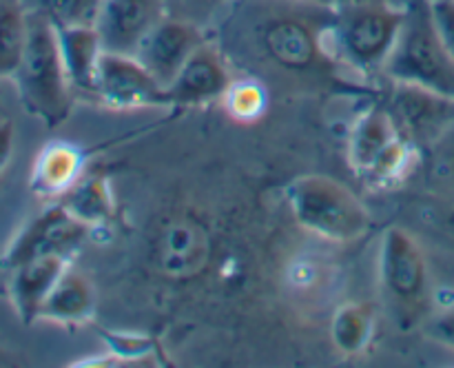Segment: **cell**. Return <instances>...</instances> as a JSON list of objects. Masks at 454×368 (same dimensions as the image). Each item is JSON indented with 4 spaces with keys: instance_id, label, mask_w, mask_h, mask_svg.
Here are the masks:
<instances>
[{
    "instance_id": "obj_5",
    "label": "cell",
    "mask_w": 454,
    "mask_h": 368,
    "mask_svg": "<svg viewBox=\"0 0 454 368\" xmlns=\"http://www.w3.org/2000/svg\"><path fill=\"white\" fill-rule=\"evenodd\" d=\"M286 202L301 229L328 242H355L371 229V213L357 195L326 176H304L286 186Z\"/></svg>"
},
{
    "instance_id": "obj_4",
    "label": "cell",
    "mask_w": 454,
    "mask_h": 368,
    "mask_svg": "<svg viewBox=\"0 0 454 368\" xmlns=\"http://www.w3.org/2000/svg\"><path fill=\"white\" fill-rule=\"evenodd\" d=\"M419 149L399 133L386 105H372L350 127L348 164L371 189H390L415 168Z\"/></svg>"
},
{
    "instance_id": "obj_13",
    "label": "cell",
    "mask_w": 454,
    "mask_h": 368,
    "mask_svg": "<svg viewBox=\"0 0 454 368\" xmlns=\"http://www.w3.org/2000/svg\"><path fill=\"white\" fill-rule=\"evenodd\" d=\"M231 60L217 43L207 40L200 44L180 74L176 75L167 89L171 105H207V102L220 100L226 96L231 82Z\"/></svg>"
},
{
    "instance_id": "obj_3",
    "label": "cell",
    "mask_w": 454,
    "mask_h": 368,
    "mask_svg": "<svg viewBox=\"0 0 454 368\" xmlns=\"http://www.w3.org/2000/svg\"><path fill=\"white\" fill-rule=\"evenodd\" d=\"M12 80L22 106L47 127H58L69 118L74 87L62 60L58 29L35 9L27 16L25 53Z\"/></svg>"
},
{
    "instance_id": "obj_14",
    "label": "cell",
    "mask_w": 454,
    "mask_h": 368,
    "mask_svg": "<svg viewBox=\"0 0 454 368\" xmlns=\"http://www.w3.org/2000/svg\"><path fill=\"white\" fill-rule=\"evenodd\" d=\"M208 257V233L189 215L173 217L160 229L153 244L155 266L167 278L186 279L200 273Z\"/></svg>"
},
{
    "instance_id": "obj_1",
    "label": "cell",
    "mask_w": 454,
    "mask_h": 368,
    "mask_svg": "<svg viewBox=\"0 0 454 368\" xmlns=\"http://www.w3.org/2000/svg\"><path fill=\"white\" fill-rule=\"evenodd\" d=\"M335 7L313 0H235L222 16L224 53H247L288 75L344 69L333 49Z\"/></svg>"
},
{
    "instance_id": "obj_22",
    "label": "cell",
    "mask_w": 454,
    "mask_h": 368,
    "mask_svg": "<svg viewBox=\"0 0 454 368\" xmlns=\"http://www.w3.org/2000/svg\"><path fill=\"white\" fill-rule=\"evenodd\" d=\"M105 0H31L29 9L60 27H96Z\"/></svg>"
},
{
    "instance_id": "obj_15",
    "label": "cell",
    "mask_w": 454,
    "mask_h": 368,
    "mask_svg": "<svg viewBox=\"0 0 454 368\" xmlns=\"http://www.w3.org/2000/svg\"><path fill=\"white\" fill-rule=\"evenodd\" d=\"M69 260L60 255H44L22 262L9 275V300L25 326L38 322V313L51 293L53 284L67 269Z\"/></svg>"
},
{
    "instance_id": "obj_8",
    "label": "cell",
    "mask_w": 454,
    "mask_h": 368,
    "mask_svg": "<svg viewBox=\"0 0 454 368\" xmlns=\"http://www.w3.org/2000/svg\"><path fill=\"white\" fill-rule=\"evenodd\" d=\"M386 109L417 149H434L454 127V98L412 82L390 80Z\"/></svg>"
},
{
    "instance_id": "obj_29",
    "label": "cell",
    "mask_w": 454,
    "mask_h": 368,
    "mask_svg": "<svg viewBox=\"0 0 454 368\" xmlns=\"http://www.w3.org/2000/svg\"><path fill=\"white\" fill-rule=\"evenodd\" d=\"M434 149H442L443 160H446L448 167H450L452 171H454V127L446 133V137H443V140L439 142V145L434 146Z\"/></svg>"
},
{
    "instance_id": "obj_6",
    "label": "cell",
    "mask_w": 454,
    "mask_h": 368,
    "mask_svg": "<svg viewBox=\"0 0 454 368\" xmlns=\"http://www.w3.org/2000/svg\"><path fill=\"white\" fill-rule=\"evenodd\" d=\"M384 75L454 98V58L439 35L428 0H408L406 20Z\"/></svg>"
},
{
    "instance_id": "obj_17",
    "label": "cell",
    "mask_w": 454,
    "mask_h": 368,
    "mask_svg": "<svg viewBox=\"0 0 454 368\" xmlns=\"http://www.w3.org/2000/svg\"><path fill=\"white\" fill-rule=\"evenodd\" d=\"M84 173V155L69 142H49L31 168L29 189L40 198H60Z\"/></svg>"
},
{
    "instance_id": "obj_12",
    "label": "cell",
    "mask_w": 454,
    "mask_h": 368,
    "mask_svg": "<svg viewBox=\"0 0 454 368\" xmlns=\"http://www.w3.org/2000/svg\"><path fill=\"white\" fill-rule=\"evenodd\" d=\"M207 40L204 27L195 25L186 18L167 16L140 44L136 58L164 89H168V84L176 80L191 53Z\"/></svg>"
},
{
    "instance_id": "obj_21",
    "label": "cell",
    "mask_w": 454,
    "mask_h": 368,
    "mask_svg": "<svg viewBox=\"0 0 454 368\" xmlns=\"http://www.w3.org/2000/svg\"><path fill=\"white\" fill-rule=\"evenodd\" d=\"M25 0H0V80L13 78L20 67L27 43Z\"/></svg>"
},
{
    "instance_id": "obj_23",
    "label": "cell",
    "mask_w": 454,
    "mask_h": 368,
    "mask_svg": "<svg viewBox=\"0 0 454 368\" xmlns=\"http://www.w3.org/2000/svg\"><path fill=\"white\" fill-rule=\"evenodd\" d=\"M226 111L239 122H253L266 111V89L255 78L233 80L224 96Z\"/></svg>"
},
{
    "instance_id": "obj_18",
    "label": "cell",
    "mask_w": 454,
    "mask_h": 368,
    "mask_svg": "<svg viewBox=\"0 0 454 368\" xmlns=\"http://www.w3.org/2000/svg\"><path fill=\"white\" fill-rule=\"evenodd\" d=\"M58 43H60V53L71 87L93 96L98 65H100V56L105 51L96 27H60Z\"/></svg>"
},
{
    "instance_id": "obj_20",
    "label": "cell",
    "mask_w": 454,
    "mask_h": 368,
    "mask_svg": "<svg viewBox=\"0 0 454 368\" xmlns=\"http://www.w3.org/2000/svg\"><path fill=\"white\" fill-rule=\"evenodd\" d=\"M377 324L375 306L368 301H353L341 306L333 317V344L344 355H359L372 340Z\"/></svg>"
},
{
    "instance_id": "obj_19",
    "label": "cell",
    "mask_w": 454,
    "mask_h": 368,
    "mask_svg": "<svg viewBox=\"0 0 454 368\" xmlns=\"http://www.w3.org/2000/svg\"><path fill=\"white\" fill-rule=\"evenodd\" d=\"M58 202L89 229L109 224L115 215L114 193L102 173H82L75 184L58 198Z\"/></svg>"
},
{
    "instance_id": "obj_7",
    "label": "cell",
    "mask_w": 454,
    "mask_h": 368,
    "mask_svg": "<svg viewBox=\"0 0 454 368\" xmlns=\"http://www.w3.org/2000/svg\"><path fill=\"white\" fill-rule=\"evenodd\" d=\"M380 270L399 322H415L428 304V264L417 239L402 226H390L381 238Z\"/></svg>"
},
{
    "instance_id": "obj_10",
    "label": "cell",
    "mask_w": 454,
    "mask_h": 368,
    "mask_svg": "<svg viewBox=\"0 0 454 368\" xmlns=\"http://www.w3.org/2000/svg\"><path fill=\"white\" fill-rule=\"evenodd\" d=\"M93 96L109 109L122 111L171 105L167 89L136 56L114 51H102Z\"/></svg>"
},
{
    "instance_id": "obj_24",
    "label": "cell",
    "mask_w": 454,
    "mask_h": 368,
    "mask_svg": "<svg viewBox=\"0 0 454 368\" xmlns=\"http://www.w3.org/2000/svg\"><path fill=\"white\" fill-rule=\"evenodd\" d=\"M168 16L186 18L200 27H207V22L217 20L229 12L235 0H167Z\"/></svg>"
},
{
    "instance_id": "obj_28",
    "label": "cell",
    "mask_w": 454,
    "mask_h": 368,
    "mask_svg": "<svg viewBox=\"0 0 454 368\" xmlns=\"http://www.w3.org/2000/svg\"><path fill=\"white\" fill-rule=\"evenodd\" d=\"M13 136H16V131H13L12 120L9 118L0 120V173L7 168L9 160H12Z\"/></svg>"
},
{
    "instance_id": "obj_16",
    "label": "cell",
    "mask_w": 454,
    "mask_h": 368,
    "mask_svg": "<svg viewBox=\"0 0 454 368\" xmlns=\"http://www.w3.org/2000/svg\"><path fill=\"white\" fill-rule=\"evenodd\" d=\"M93 313H96L93 284L69 262L44 300L38 319L62 324V326H82L93 317Z\"/></svg>"
},
{
    "instance_id": "obj_32",
    "label": "cell",
    "mask_w": 454,
    "mask_h": 368,
    "mask_svg": "<svg viewBox=\"0 0 454 368\" xmlns=\"http://www.w3.org/2000/svg\"><path fill=\"white\" fill-rule=\"evenodd\" d=\"M0 120H3V118H0Z\"/></svg>"
},
{
    "instance_id": "obj_31",
    "label": "cell",
    "mask_w": 454,
    "mask_h": 368,
    "mask_svg": "<svg viewBox=\"0 0 454 368\" xmlns=\"http://www.w3.org/2000/svg\"><path fill=\"white\" fill-rule=\"evenodd\" d=\"M450 224H452V229H454V213L450 215Z\"/></svg>"
},
{
    "instance_id": "obj_9",
    "label": "cell",
    "mask_w": 454,
    "mask_h": 368,
    "mask_svg": "<svg viewBox=\"0 0 454 368\" xmlns=\"http://www.w3.org/2000/svg\"><path fill=\"white\" fill-rule=\"evenodd\" d=\"M89 231L91 229L71 215L60 202L51 204L40 215L27 222L20 233L12 239L7 251L0 257V269L7 273L22 262L44 255H60L71 260L80 244L87 239Z\"/></svg>"
},
{
    "instance_id": "obj_11",
    "label": "cell",
    "mask_w": 454,
    "mask_h": 368,
    "mask_svg": "<svg viewBox=\"0 0 454 368\" xmlns=\"http://www.w3.org/2000/svg\"><path fill=\"white\" fill-rule=\"evenodd\" d=\"M167 16V0H105L96 20L102 49L136 56L140 44Z\"/></svg>"
},
{
    "instance_id": "obj_2",
    "label": "cell",
    "mask_w": 454,
    "mask_h": 368,
    "mask_svg": "<svg viewBox=\"0 0 454 368\" xmlns=\"http://www.w3.org/2000/svg\"><path fill=\"white\" fill-rule=\"evenodd\" d=\"M408 3L344 0L335 4L333 49L341 67L353 74H384L406 20Z\"/></svg>"
},
{
    "instance_id": "obj_27",
    "label": "cell",
    "mask_w": 454,
    "mask_h": 368,
    "mask_svg": "<svg viewBox=\"0 0 454 368\" xmlns=\"http://www.w3.org/2000/svg\"><path fill=\"white\" fill-rule=\"evenodd\" d=\"M430 331H433V335L437 337L442 344L454 348V306L452 309L443 310V313L430 324Z\"/></svg>"
},
{
    "instance_id": "obj_30",
    "label": "cell",
    "mask_w": 454,
    "mask_h": 368,
    "mask_svg": "<svg viewBox=\"0 0 454 368\" xmlns=\"http://www.w3.org/2000/svg\"><path fill=\"white\" fill-rule=\"evenodd\" d=\"M313 3H324V4H333V7H335V4L344 3V0H313Z\"/></svg>"
},
{
    "instance_id": "obj_25",
    "label": "cell",
    "mask_w": 454,
    "mask_h": 368,
    "mask_svg": "<svg viewBox=\"0 0 454 368\" xmlns=\"http://www.w3.org/2000/svg\"><path fill=\"white\" fill-rule=\"evenodd\" d=\"M428 3L439 35L454 58V0H428Z\"/></svg>"
},
{
    "instance_id": "obj_26",
    "label": "cell",
    "mask_w": 454,
    "mask_h": 368,
    "mask_svg": "<svg viewBox=\"0 0 454 368\" xmlns=\"http://www.w3.org/2000/svg\"><path fill=\"white\" fill-rule=\"evenodd\" d=\"M111 350L118 355V359H137L145 357L151 350V341L145 337H129V335H106Z\"/></svg>"
}]
</instances>
